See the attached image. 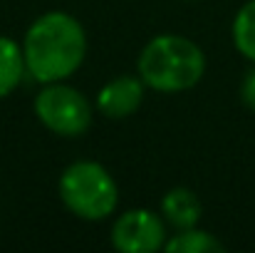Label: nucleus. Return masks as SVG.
Returning a JSON list of instances; mask_svg holds the SVG:
<instances>
[{"instance_id": "nucleus-1", "label": "nucleus", "mask_w": 255, "mask_h": 253, "mask_svg": "<svg viewBox=\"0 0 255 253\" xmlns=\"http://www.w3.org/2000/svg\"><path fill=\"white\" fill-rule=\"evenodd\" d=\"M87 52L85 27L67 12H45L25 32L22 55L27 72L42 84L62 82L75 75Z\"/></svg>"}, {"instance_id": "nucleus-2", "label": "nucleus", "mask_w": 255, "mask_h": 253, "mask_svg": "<svg viewBox=\"0 0 255 253\" xmlns=\"http://www.w3.org/2000/svg\"><path fill=\"white\" fill-rule=\"evenodd\" d=\"M136 70L144 84L156 92H183L201 82L206 55L188 37L159 35L141 50Z\"/></svg>"}, {"instance_id": "nucleus-3", "label": "nucleus", "mask_w": 255, "mask_h": 253, "mask_svg": "<svg viewBox=\"0 0 255 253\" xmlns=\"http://www.w3.org/2000/svg\"><path fill=\"white\" fill-rule=\"evenodd\" d=\"M62 204L85 221H102L114 214L119 189L112 174L97 162H77L65 169L60 179Z\"/></svg>"}, {"instance_id": "nucleus-4", "label": "nucleus", "mask_w": 255, "mask_h": 253, "mask_svg": "<svg viewBox=\"0 0 255 253\" xmlns=\"http://www.w3.org/2000/svg\"><path fill=\"white\" fill-rule=\"evenodd\" d=\"M37 119L60 137H80L92 122V107L82 92L62 82L47 84L35 97Z\"/></svg>"}, {"instance_id": "nucleus-5", "label": "nucleus", "mask_w": 255, "mask_h": 253, "mask_svg": "<svg viewBox=\"0 0 255 253\" xmlns=\"http://www.w3.org/2000/svg\"><path fill=\"white\" fill-rule=\"evenodd\" d=\"M166 229L161 216L149 209H131L114 221L112 246L124 253H154L164 249Z\"/></svg>"}, {"instance_id": "nucleus-6", "label": "nucleus", "mask_w": 255, "mask_h": 253, "mask_svg": "<svg viewBox=\"0 0 255 253\" xmlns=\"http://www.w3.org/2000/svg\"><path fill=\"white\" fill-rule=\"evenodd\" d=\"M144 102V80L141 77H114L112 82H107L99 89L97 104L102 109L104 117L109 119H124L129 114H134Z\"/></svg>"}, {"instance_id": "nucleus-7", "label": "nucleus", "mask_w": 255, "mask_h": 253, "mask_svg": "<svg viewBox=\"0 0 255 253\" xmlns=\"http://www.w3.org/2000/svg\"><path fill=\"white\" fill-rule=\"evenodd\" d=\"M201 214H203L201 199L191 189H186V186L171 189L169 194L164 196V201H161V216L169 221L176 231L193 229L201 221Z\"/></svg>"}, {"instance_id": "nucleus-8", "label": "nucleus", "mask_w": 255, "mask_h": 253, "mask_svg": "<svg viewBox=\"0 0 255 253\" xmlns=\"http://www.w3.org/2000/svg\"><path fill=\"white\" fill-rule=\"evenodd\" d=\"M25 55H22V47L0 35V97H7L22 80V72H25Z\"/></svg>"}, {"instance_id": "nucleus-9", "label": "nucleus", "mask_w": 255, "mask_h": 253, "mask_svg": "<svg viewBox=\"0 0 255 253\" xmlns=\"http://www.w3.org/2000/svg\"><path fill=\"white\" fill-rule=\"evenodd\" d=\"M164 249L169 253H221L223 244L216 236H211L208 231H198L193 226V229L178 231L171 241L164 244Z\"/></svg>"}, {"instance_id": "nucleus-10", "label": "nucleus", "mask_w": 255, "mask_h": 253, "mask_svg": "<svg viewBox=\"0 0 255 253\" xmlns=\"http://www.w3.org/2000/svg\"><path fill=\"white\" fill-rule=\"evenodd\" d=\"M233 45L241 55L255 62V0L246 2L233 20Z\"/></svg>"}, {"instance_id": "nucleus-11", "label": "nucleus", "mask_w": 255, "mask_h": 253, "mask_svg": "<svg viewBox=\"0 0 255 253\" xmlns=\"http://www.w3.org/2000/svg\"><path fill=\"white\" fill-rule=\"evenodd\" d=\"M241 99H243V104H246L248 109L255 112V67L246 75V80L241 84Z\"/></svg>"}]
</instances>
